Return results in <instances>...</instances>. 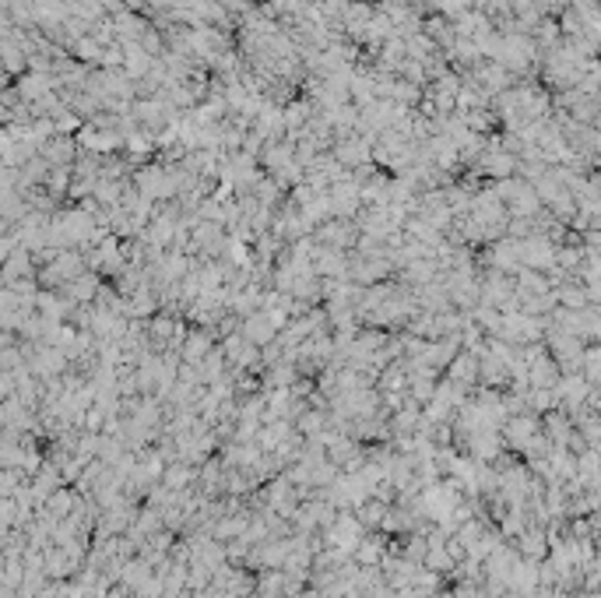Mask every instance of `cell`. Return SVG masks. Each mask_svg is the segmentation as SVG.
Instances as JSON below:
<instances>
[{"label":"cell","mask_w":601,"mask_h":598,"mask_svg":"<svg viewBox=\"0 0 601 598\" xmlns=\"http://www.w3.org/2000/svg\"><path fill=\"white\" fill-rule=\"evenodd\" d=\"M271 334H275V320H271V317L261 313V317H250V320H246V338H250V342H268Z\"/></svg>","instance_id":"1"}]
</instances>
